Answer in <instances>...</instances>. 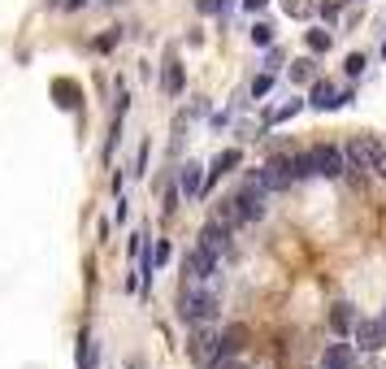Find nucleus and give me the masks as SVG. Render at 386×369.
Listing matches in <instances>:
<instances>
[{
    "label": "nucleus",
    "mask_w": 386,
    "mask_h": 369,
    "mask_svg": "<svg viewBox=\"0 0 386 369\" xmlns=\"http://www.w3.org/2000/svg\"><path fill=\"white\" fill-rule=\"evenodd\" d=\"M291 170H295V178H313V174L317 178H339L343 174V152L330 148V143H317V148L291 156Z\"/></svg>",
    "instance_id": "1"
},
{
    "label": "nucleus",
    "mask_w": 386,
    "mask_h": 369,
    "mask_svg": "<svg viewBox=\"0 0 386 369\" xmlns=\"http://www.w3.org/2000/svg\"><path fill=\"white\" fill-rule=\"evenodd\" d=\"M178 318H183L187 326H208V322L217 318V295H213L208 287H200V283L183 287V295H178Z\"/></svg>",
    "instance_id": "2"
},
{
    "label": "nucleus",
    "mask_w": 386,
    "mask_h": 369,
    "mask_svg": "<svg viewBox=\"0 0 386 369\" xmlns=\"http://www.w3.org/2000/svg\"><path fill=\"white\" fill-rule=\"evenodd\" d=\"M187 352H191V360H195L200 369L222 365V339H217V330H204V326H195V335H191Z\"/></svg>",
    "instance_id": "3"
},
{
    "label": "nucleus",
    "mask_w": 386,
    "mask_h": 369,
    "mask_svg": "<svg viewBox=\"0 0 386 369\" xmlns=\"http://www.w3.org/2000/svg\"><path fill=\"white\" fill-rule=\"evenodd\" d=\"M260 183H265V191H287L291 183H295V170H291V156H273V161H265L260 170Z\"/></svg>",
    "instance_id": "4"
},
{
    "label": "nucleus",
    "mask_w": 386,
    "mask_h": 369,
    "mask_svg": "<svg viewBox=\"0 0 386 369\" xmlns=\"http://www.w3.org/2000/svg\"><path fill=\"white\" fill-rule=\"evenodd\" d=\"M183 270H187L191 283H208V278L217 274V256H213L208 248H191L187 261H183Z\"/></svg>",
    "instance_id": "5"
},
{
    "label": "nucleus",
    "mask_w": 386,
    "mask_h": 369,
    "mask_svg": "<svg viewBox=\"0 0 386 369\" xmlns=\"http://www.w3.org/2000/svg\"><path fill=\"white\" fill-rule=\"evenodd\" d=\"M377 152H382V148H377L369 135H360V139L347 143V156H343V161H352L356 170H377Z\"/></svg>",
    "instance_id": "6"
},
{
    "label": "nucleus",
    "mask_w": 386,
    "mask_h": 369,
    "mask_svg": "<svg viewBox=\"0 0 386 369\" xmlns=\"http://www.w3.org/2000/svg\"><path fill=\"white\" fill-rule=\"evenodd\" d=\"M352 330H356V343H360L365 352H377V348L386 343V326H382V322H373V318H356V326H352Z\"/></svg>",
    "instance_id": "7"
},
{
    "label": "nucleus",
    "mask_w": 386,
    "mask_h": 369,
    "mask_svg": "<svg viewBox=\"0 0 386 369\" xmlns=\"http://www.w3.org/2000/svg\"><path fill=\"white\" fill-rule=\"evenodd\" d=\"M200 248H208L217 261H222V256L230 252V231H226L222 222H208V226L200 231Z\"/></svg>",
    "instance_id": "8"
},
{
    "label": "nucleus",
    "mask_w": 386,
    "mask_h": 369,
    "mask_svg": "<svg viewBox=\"0 0 386 369\" xmlns=\"http://www.w3.org/2000/svg\"><path fill=\"white\" fill-rule=\"evenodd\" d=\"M321 369H356V352L352 343H330L321 356Z\"/></svg>",
    "instance_id": "9"
},
{
    "label": "nucleus",
    "mask_w": 386,
    "mask_h": 369,
    "mask_svg": "<svg viewBox=\"0 0 386 369\" xmlns=\"http://www.w3.org/2000/svg\"><path fill=\"white\" fill-rule=\"evenodd\" d=\"M343 100H352V96H339L335 83H325V79H321V83H313V100H308V104H313V109H339Z\"/></svg>",
    "instance_id": "10"
},
{
    "label": "nucleus",
    "mask_w": 386,
    "mask_h": 369,
    "mask_svg": "<svg viewBox=\"0 0 386 369\" xmlns=\"http://www.w3.org/2000/svg\"><path fill=\"white\" fill-rule=\"evenodd\" d=\"M239 161H243V152H239V148H226V152H217V156H213V166H208V183H217L222 174H230V170H235ZM208 183H204V187H208Z\"/></svg>",
    "instance_id": "11"
},
{
    "label": "nucleus",
    "mask_w": 386,
    "mask_h": 369,
    "mask_svg": "<svg viewBox=\"0 0 386 369\" xmlns=\"http://www.w3.org/2000/svg\"><path fill=\"white\" fill-rule=\"evenodd\" d=\"M178 187H183V196H200V191H204V166L187 161L183 174H178Z\"/></svg>",
    "instance_id": "12"
},
{
    "label": "nucleus",
    "mask_w": 386,
    "mask_h": 369,
    "mask_svg": "<svg viewBox=\"0 0 386 369\" xmlns=\"http://www.w3.org/2000/svg\"><path fill=\"white\" fill-rule=\"evenodd\" d=\"M213 222H222L226 231H235V226H243V213H239V204H235V196H226V200H217V213H213Z\"/></svg>",
    "instance_id": "13"
},
{
    "label": "nucleus",
    "mask_w": 386,
    "mask_h": 369,
    "mask_svg": "<svg viewBox=\"0 0 386 369\" xmlns=\"http://www.w3.org/2000/svg\"><path fill=\"white\" fill-rule=\"evenodd\" d=\"M330 326H335L339 335H347V330L356 326V313H352V304H335V313H330Z\"/></svg>",
    "instance_id": "14"
},
{
    "label": "nucleus",
    "mask_w": 386,
    "mask_h": 369,
    "mask_svg": "<svg viewBox=\"0 0 386 369\" xmlns=\"http://www.w3.org/2000/svg\"><path fill=\"white\" fill-rule=\"evenodd\" d=\"M165 91H170V96L183 91V66H178L174 52H170V61H165Z\"/></svg>",
    "instance_id": "15"
},
{
    "label": "nucleus",
    "mask_w": 386,
    "mask_h": 369,
    "mask_svg": "<svg viewBox=\"0 0 386 369\" xmlns=\"http://www.w3.org/2000/svg\"><path fill=\"white\" fill-rule=\"evenodd\" d=\"M78 369H96V339L83 330V339H78Z\"/></svg>",
    "instance_id": "16"
},
{
    "label": "nucleus",
    "mask_w": 386,
    "mask_h": 369,
    "mask_svg": "<svg viewBox=\"0 0 386 369\" xmlns=\"http://www.w3.org/2000/svg\"><path fill=\"white\" fill-rule=\"evenodd\" d=\"M300 109H304V100H291V104H283V109H273V113H269L265 122H269V126H278V122H287V118H295Z\"/></svg>",
    "instance_id": "17"
},
{
    "label": "nucleus",
    "mask_w": 386,
    "mask_h": 369,
    "mask_svg": "<svg viewBox=\"0 0 386 369\" xmlns=\"http://www.w3.org/2000/svg\"><path fill=\"white\" fill-rule=\"evenodd\" d=\"M252 44L269 48V44H273V26H269V22H256V26H252Z\"/></svg>",
    "instance_id": "18"
},
{
    "label": "nucleus",
    "mask_w": 386,
    "mask_h": 369,
    "mask_svg": "<svg viewBox=\"0 0 386 369\" xmlns=\"http://www.w3.org/2000/svg\"><path fill=\"white\" fill-rule=\"evenodd\" d=\"M313 79V61L304 57V61H291V83H308Z\"/></svg>",
    "instance_id": "19"
},
{
    "label": "nucleus",
    "mask_w": 386,
    "mask_h": 369,
    "mask_svg": "<svg viewBox=\"0 0 386 369\" xmlns=\"http://www.w3.org/2000/svg\"><path fill=\"white\" fill-rule=\"evenodd\" d=\"M330 48V31H308V52H325Z\"/></svg>",
    "instance_id": "20"
},
{
    "label": "nucleus",
    "mask_w": 386,
    "mask_h": 369,
    "mask_svg": "<svg viewBox=\"0 0 386 369\" xmlns=\"http://www.w3.org/2000/svg\"><path fill=\"white\" fill-rule=\"evenodd\" d=\"M283 9H287L291 18H308V14H313V5H308V0H283Z\"/></svg>",
    "instance_id": "21"
},
{
    "label": "nucleus",
    "mask_w": 386,
    "mask_h": 369,
    "mask_svg": "<svg viewBox=\"0 0 386 369\" xmlns=\"http://www.w3.org/2000/svg\"><path fill=\"white\" fill-rule=\"evenodd\" d=\"M269 87H273V74H256L252 79V96H269Z\"/></svg>",
    "instance_id": "22"
},
{
    "label": "nucleus",
    "mask_w": 386,
    "mask_h": 369,
    "mask_svg": "<svg viewBox=\"0 0 386 369\" xmlns=\"http://www.w3.org/2000/svg\"><path fill=\"white\" fill-rule=\"evenodd\" d=\"M343 70H347V74L356 79V74L365 70V52H352V57H347V66H343Z\"/></svg>",
    "instance_id": "23"
},
{
    "label": "nucleus",
    "mask_w": 386,
    "mask_h": 369,
    "mask_svg": "<svg viewBox=\"0 0 386 369\" xmlns=\"http://www.w3.org/2000/svg\"><path fill=\"white\" fill-rule=\"evenodd\" d=\"M195 5H200V14H222L226 0H195Z\"/></svg>",
    "instance_id": "24"
},
{
    "label": "nucleus",
    "mask_w": 386,
    "mask_h": 369,
    "mask_svg": "<svg viewBox=\"0 0 386 369\" xmlns=\"http://www.w3.org/2000/svg\"><path fill=\"white\" fill-rule=\"evenodd\" d=\"M170 261V243H156V252H152V266H165Z\"/></svg>",
    "instance_id": "25"
},
{
    "label": "nucleus",
    "mask_w": 386,
    "mask_h": 369,
    "mask_svg": "<svg viewBox=\"0 0 386 369\" xmlns=\"http://www.w3.org/2000/svg\"><path fill=\"white\" fill-rule=\"evenodd\" d=\"M243 5H248V9L256 14V9H265V5H269V0H243Z\"/></svg>",
    "instance_id": "26"
},
{
    "label": "nucleus",
    "mask_w": 386,
    "mask_h": 369,
    "mask_svg": "<svg viewBox=\"0 0 386 369\" xmlns=\"http://www.w3.org/2000/svg\"><path fill=\"white\" fill-rule=\"evenodd\" d=\"M377 170H382V174H386V148H382V152H377Z\"/></svg>",
    "instance_id": "27"
},
{
    "label": "nucleus",
    "mask_w": 386,
    "mask_h": 369,
    "mask_svg": "<svg viewBox=\"0 0 386 369\" xmlns=\"http://www.w3.org/2000/svg\"><path fill=\"white\" fill-rule=\"evenodd\" d=\"M213 369H243V365H235V360H222V365H213Z\"/></svg>",
    "instance_id": "28"
},
{
    "label": "nucleus",
    "mask_w": 386,
    "mask_h": 369,
    "mask_svg": "<svg viewBox=\"0 0 386 369\" xmlns=\"http://www.w3.org/2000/svg\"><path fill=\"white\" fill-rule=\"evenodd\" d=\"M382 57H386V44H382Z\"/></svg>",
    "instance_id": "29"
},
{
    "label": "nucleus",
    "mask_w": 386,
    "mask_h": 369,
    "mask_svg": "<svg viewBox=\"0 0 386 369\" xmlns=\"http://www.w3.org/2000/svg\"><path fill=\"white\" fill-rule=\"evenodd\" d=\"M131 369H143V365H131Z\"/></svg>",
    "instance_id": "30"
},
{
    "label": "nucleus",
    "mask_w": 386,
    "mask_h": 369,
    "mask_svg": "<svg viewBox=\"0 0 386 369\" xmlns=\"http://www.w3.org/2000/svg\"><path fill=\"white\" fill-rule=\"evenodd\" d=\"M382 326H386V318H382Z\"/></svg>",
    "instance_id": "31"
}]
</instances>
